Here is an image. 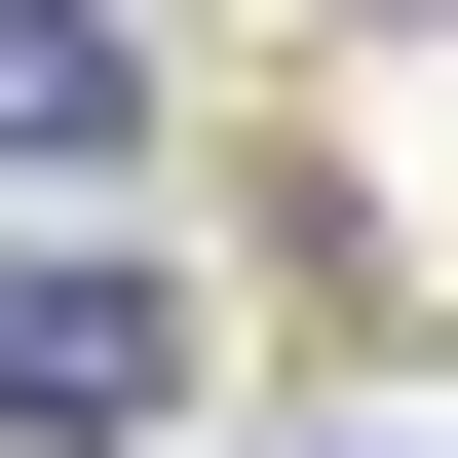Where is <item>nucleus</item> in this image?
<instances>
[{
	"label": "nucleus",
	"instance_id": "1",
	"mask_svg": "<svg viewBox=\"0 0 458 458\" xmlns=\"http://www.w3.org/2000/svg\"><path fill=\"white\" fill-rule=\"evenodd\" d=\"M191 420V306L153 267H0V458H153Z\"/></svg>",
	"mask_w": 458,
	"mask_h": 458
},
{
	"label": "nucleus",
	"instance_id": "2",
	"mask_svg": "<svg viewBox=\"0 0 458 458\" xmlns=\"http://www.w3.org/2000/svg\"><path fill=\"white\" fill-rule=\"evenodd\" d=\"M0 153H114V0H0Z\"/></svg>",
	"mask_w": 458,
	"mask_h": 458
}]
</instances>
